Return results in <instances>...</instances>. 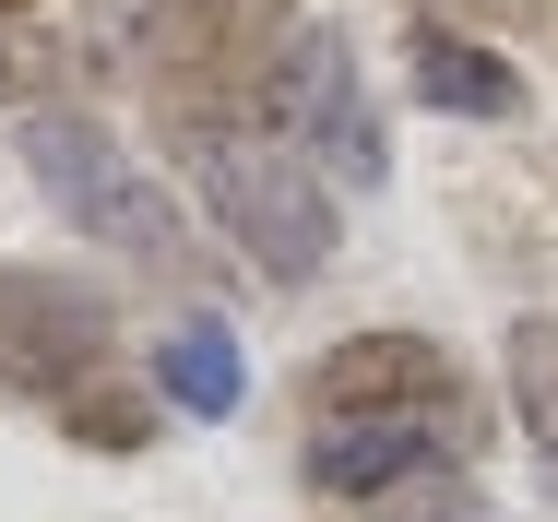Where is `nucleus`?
Instances as JSON below:
<instances>
[{
  "instance_id": "obj_6",
  "label": "nucleus",
  "mask_w": 558,
  "mask_h": 522,
  "mask_svg": "<svg viewBox=\"0 0 558 522\" xmlns=\"http://www.w3.org/2000/svg\"><path fill=\"white\" fill-rule=\"evenodd\" d=\"M108 356H119V320H108V298H96V286L36 274V262H0V392L72 404Z\"/></svg>"
},
{
  "instance_id": "obj_7",
  "label": "nucleus",
  "mask_w": 558,
  "mask_h": 522,
  "mask_svg": "<svg viewBox=\"0 0 558 522\" xmlns=\"http://www.w3.org/2000/svg\"><path fill=\"white\" fill-rule=\"evenodd\" d=\"M428 463H463V439L451 427H416V416H368V427H310V487L322 499H380V487H404V475H428Z\"/></svg>"
},
{
  "instance_id": "obj_9",
  "label": "nucleus",
  "mask_w": 558,
  "mask_h": 522,
  "mask_svg": "<svg viewBox=\"0 0 558 522\" xmlns=\"http://www.w3.org/2000/svg\"><path fill=\"white\" fill-rule=\"evenodd\" d=\"M155 392H167L179 416H238V392H250V368H238V332H215V320L167 332V344H155Z\"/></svg>"
},
{
  "instance_id": "obj_15",
  "label": "nucleus",
  "mask_w": 558,
  "mask_h": 522,
  "mask_svg": "<svg viewBox=\"0 0 558 522\" xmlns=\"http://www.w3.org/2000/svg\"><path fill=\"white\" fill-rule=\"evenodd\" d=\"M0 12H24V0H0Z\"/></svg>"
},
{
  "instance_id": "obj_8",
  "label": "nucleus",
  "mask_w": 558,
  "mask_h": 522,
  "mask_svg": "<svg viewBox=\"0 0 558 522\" xmlns=\"http://www.w3.org/2000/svg\"><path fill=\"white\" fill-rule=\"evenodd\" d=\"M404 72H416V96L440 107V119H511L523 107V72L487 36H463V24H416L404 36Z\"/></svg>"
},
{
  "instance_id": "obj_14",
  "label": "nucleus",
  "mask_w": 558,
  "mask_h": 522,
  "mask_svg": "<svg viewBox=\"0 0 558 522\" xmlns=\"http://www.w3.org/2000/svg\"><path fill=\"white\" fill-rule=\"evenodd\" d=\"M416 12H428V24H463V36H475V24H535L547 0H416Z\"/></svg>"
},
{
  "instance_id": "obj_12",
  "label": "nucleus",
  "mask_w": 558,
  "mask_h": 522,
  "mask_svg": "<svg viewBox=\"0 0 558 522\" xmlns=\"http://www.w3.org/2000/svg\"><path fill=\"white\" fill-rule=\"evenodd\" d=\"M368 522H487V499H475V475H463V463H428V475L380 487Z\"/></svg>"
},
{
  "instance_id": "obj_5",
  "label": "nucleus",
  "mask_w": 558,
  "mask_h": 522,
  "mask_svg": "<svg viewBox=\"0 0 558 522\" xmlns=\"http://www.w3.org/2000/svg\"><path fill=\"white\" fill-rule=\"evenodd\" d=\"M298 416L310 427H368V416H416V427H451L475 439V392L428 332H344L333 356H310L298 380Z\"/></svg>"
},
{
  "instance_id": "obj_4",
  "label": "nucleus",
  "mask_w": 558,
  "mask_h": 522,
  "mask_svg": "<svg viewBox=\"0 0 558 522\" xmlns=\"http://www.w3.org/2000/svg\"><path fill=\"white\" fill-rule=\"evenodd\" d=\"M274 143H298L310 167H333L344 191H380L392 179V131H380V107H368V84H356V48L344 36H286V60L262 72V107H250Z\"/></svg>"
},
{
  "instance_id": "obj_13",
  "label": "nucleus",
  "mask_w": 558,
  "mask_h": 522,
  "mask_svg": "<svg viewBox=\"0 0 558 522\" xmlns=\"http://www.w3.org/2000/svg\"><path fill=\"white\" fill-rule=\"evenodd\" d=\"M48 84H60V48L0 12V107H48Z\"/></svg>"
},
{
  "instance_id": "obj_3",
  "label": "nucleus",
  "mask_w": 558,
  "mask_h": 522,
  "mask_svg": "<svg viewBox=\"0 0 558 522\" xmlns=\"http://www.w3.org/2000/svg\"><path fill=\"white\" fill-rule=\"evenodd\" d=\"M24 179L72 214L84 238H108L119 262H155V274H179V262H191L167 179H155L131 143H108L96 119H72V107H60V119H24Z\"/></svg>"
},
{
  "instance_id": "obj_1",
  "label": "nucleus",
  "mask_w": 558,
  "mask_h": 522,
  "mask_svg": "<svg viewBox=\"0 0 558 522\" xmlns=\"http://www.w3.org/2000/svg\"><path fill=\"white\" fill-rule=\"evenodd\" d=\"M167 143H179L191 191L215 203V226L238 238L250 274L310 286V274L333 262V191L298 167V143H274L262 119H167Z\"/></svg>"
},
{
  "instance_id": "obj_10",
  "label": "nucleus",
  "mask_w": 558,
  "mask_h": 522,
  "mask_svg": "<svg viewBox=\"0 0 558 522\" xmlns=\"http://www.w3.org/2000/svg\"><path fill=\"white\" fill-rule=\"evenodd\" d=\"M60 427H72L84 451H143V439H155V392H131L119 368H96V380L60 404Z\"/></svg>"
},
{
  "instance_id": "obj_11",
  "label": "nucleus",
  "mask_w": 558,
  "mask_h": 522,
  "mask_svg": "<svg viewBox=\"0 0 558 522\" xmlns=\"http://www.w3.org/2000/svg\"><path fill=\"white\" fill-rule=\"evenodd\" d=\"M511 404L535 427V451L558 463V320H511Z\"/></svg>"
},
{
  "instance_id": "obj_2",
  "label": "nucleus",
  "mask_w": 558,
  "mask_h": 522,
  "mask_svg": "<svg viewBox=\"0 0 558 522\" xmlns=\"http://www.w3.org/2000/svg\"><path fill=\"white\" fill-rule=\"evenodd\" d=\"M286 36L298 0H143V84L167 119H250Z\"/></svg>"
}]
</instances>
